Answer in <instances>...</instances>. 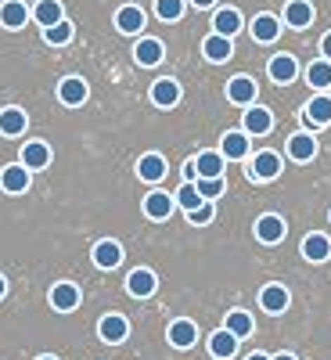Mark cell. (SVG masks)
<instances>
[{
  "label": "cell",
  "mask_w": 331,
  "mask_h": 360,
  "mask_svg": "<svg viewBox=\"0 0 331 360\" xmlns=\"http://www.w3.org/2000/svg\"><path fill=\"white\" fill-rule=\"evenodd\" d=\"M270 127H274V115H270L263 105L245 108V134L249 137H263V134H270Z\"/></svg>",
  "instance_id": "1"
},
{
  "label": "cell",
  "mask_w": 331,
  "mask_h": 360,
  "mask_svg": "<svg viewBox=\"0 0 331 360\" xmlns=\"http://www.w3.org/2000/svg\"><path fill=\"white\" fill-rule=\"evenodd\" d=\"M256 238H259L263 245H278L281 238H285V220L274 217V213L259 217V220H256Z\"/></svg>",
  "instance_id": "2"
},
{
  "label": "cell",
  "mask_w": 331,
  "mask_h": 360,
  "mask_svg": "<svg viewBox=\"0 0 331 360\" xmlns=\"http://www.w3.org/2000/svg\"><path fill=\"white\" fill-rule=\"evenodd\" d=\"M288 303H292V295H288L285 285H266V288L259 292V307H263L266 314H281V310H288Z\"/></svg>",
  "instance_id": "3"
},
{
  "label": "cell",
  "mask_w": 331,
  "mask_h": 360,
  "mask_svg": "<svg viewBox=\"0 0 331 360\" xmlns=\"http://www.w3.org/2000/svg\"><path fill=\"white\" fill-rule=\"evenodd\" d=\"M98 335H101L105 342H123V339L130 335V324H126L123 314H108V317H101V324H98Z\"/></svg>",
  "instance_id": "4"
},
{
  "label": "cell",
  "mask_w": 331,
  "mask_h": 360,
  "mask_svg": "<svg viewBox=\"0 0 331 360\" xmlns=\"http://www.w3.org/2000/svg\"><path fill=\"white\" fill-rule=\"evenodd\" d=\"M227 98L234 101V105H256V79H249V76H234L231 83H227Z\"/></svg>",
  "instance_id": "5"
},
{
  "label": "cell",
  "mask_w": 331,
  "mask_h": 360,
  "mask_svg": "<svg viewBox=\"0 0 331 360\" xmlns=\"http://www.w3.org/2000/svg\"><path fill=\"white\" fill-rule=\"evenodd\" d=\"M195 342H198V324H195V321H173V324H169V346L191 349Z\"/></svg>",
  "instance_id": "6"
},
{
  "label": "cell",
  "mask_w": 331,
  "mask_h": 360,
  "mask_svg": "<svg viewBox=\"0 0 331 360\" xmlns=\"http://www.w3.org/2000/svg\"><path fill=\"white\" fill-rule=\"evenodd\" d=\"M310 22H313V4H310V0H288V4H285V25L306 29Z\"/></svg>",
  "instance_id": "7"
},
{
  "label": "cell",
  "mask_w": 331,
  "mask_h": 360,
  "mask_svg": "<svg viewBox=\"0 0 331 360\" xmlns=\"http://www.w3.org/2000/svg\"><path fill=\"white\" fill-rule=\"evenodd\" d=\"M266 72H270V79H274V83H292L299 76V62H295L292 54H274Z\"/></svg>",
  "instance_id": "8"
},
{
  "label": "cell",
  "mask_w": 331,
  "mask_h": 360,
  "mask_svg": "<svg viewBox=\"0 0 331 360\" xmlns=\"http://www.w3.org/2000/svg\"><path fill=\"white\" fill-rule=\"evenodd\" d=\"M252 180H274L278 173H281V155L278 152H259L256 159H252Z\"/></svg>",
  "instance_id": "9"
},
{
  "label": "cell",
  "mask_w": 331,
  "mask_h": 360,
  "mask_svg": "<svg viewBox=\"0 0 331 360\" xmlns=\"http://www.w3.org/2000/svg\"><path fill=\"white\" fill-rule=\"evenodd\" d=\"M288 155L295 162H310L317 155V137L313 134H292L288 137Z\"/></svg>",
  "instance_id": "10"
},
{
  "label": "cell",
  "mask_w": 331,
  "mask_h": 360,
  "mask_svg": "<svg viewBox=\"0 0 331 360\" xmlns=\"http://www.w3.org/2000/svg\"><path fill=\"white\" fill-rule=\"evenodd\" d=\"M51 307H54V310H62V314L76 310V307H79V288L69 285V281L54 285V288H51Z\"/></svg>",
  "instance_id": "11"
},
{
  "label": "cell",
  "mask_w": 331,
  "mask_h": 360,
  "mask_svg": "<svg viewBox=\"0 0 331 360\" xmlns=\"http://www.w3.org/2000/svg\"><path fill=\"white\" fill-rule=\"evenodd\" d=\"M51 162V148L44 144V141H29L25 148H22V166L33 173V169H44Z\"/></svg>",
  "instance_id": "12"
},
{
  "label": "cell",
  "mask_w": 331,
  "mask_h": 360,
  "mask_svg": "<svg viewBox=\"0 0 331 360\" xmlns=\"http://www.w3.org/2000/svg\"><path fill=\"white\" fill-rule=\"evenodd\" d=\"M0 188H4L8 195H22L29 188V169L18 162V166H4V173H0Z\"/></svg>",
  "instance_id": "13"
},
{
  "label": "cell",
  "mask_w": 331,
  "mask_h": 360,
  "mask_svg": "<svg viewBox=\"0 0 331 360\" xmlns=\"http://www.w3.org/2000/svg\"><path fill=\"white\" fill-rule=\"evenodd\" d=\"M25 22H29V8L22 0H4V4H0V25L4 29H22Z\"/></svg>",
  "instance_id": "14"
},
{
  "label": "cell",
  "mask_w": 331,
  "mask_h": 360,
  "mask_svg": "<svg viewBox=\"0 0 331 360\" xmlns=\"http://www.w3.org/2000/svg\"><path fill=\"white\" fill-rule=\"evenodd\" d=\"M202 51H205V58H209V62H227V58L234 54V40H231V37H220V33H213V37H205Z\"/></svg>",
  "instance_id": "15"
},
{
  "label": "cell",
  "mask_w": 331,
  "mask_h": 360,
  "mask_svg": "<svg viewBox=\"0 0 331 360\" xmlns=\"http://www.w3.org/2000/svg\"><path fill=\"white\" fill-rule=\"evenodd\" d=\"M126 292L134 295V299H148V295H152L155 292V274H152V270H134V274L126 278Z\"/></svg>",
  "instance_id": "16"
},
{
  "label": "cell",
  "mask_w": 331,
  "mask_h": 360,
  "mask_svg": "<svg viewBox=\"0 0 331 360\" xmlns=\"http://www.w3.org/2000/svg\"><path fill=\"white\" fill-rule=\"evenodd\" d=\"M220 155H223V159H245V155H249V134H242V130L223 134Z\"/></svg>",
  "instance_id": "17"
},
{
  "label": "cell",
  "mask_w": 331,
  "mask_h": 360,
  "mask_svg": "<svg viewBox=\"0 0 331 360\" xmlns=\"http://www.w3.org/2000/svg\"><path fill=\"white\" fill-rule=\"evenodd\" d=\"M115 29L119 33H141L144 29V11L141 8H134V4H126V8H119V15H115Z\"/></svg>",
  "instance_id": "18"
},
{
  "label": "cell",
  "mask_w": 331,
  "mask_h": 360,
  "mask_svg": "<svg viewBox=\"0 0 331 360\" xmlns=\"http://www.w3.org/2000/svg\"><path fill=\"white\" fill-rule=\"evenodd\" d=\"M152 101H155L159 108H173V105L180 101V83H176V79H159V83H152Z\"/></svg>",
  "instance_id": "19"
},
{
  "label": "cell",
  "mask_w": 331,
  "mask_h": 360,
  "mask_svg": "<svg viewBox=\"0 0 331 360\" xmlns=\"http://www.w3.org/2000/svg\"><path fill=\"white\" fill-rule=\"evenodd\" d=\"M306 123H310V127L331 123V98H327V94H313V98H310V105H306Z\"/></svg>",
  "instance_id": "20"
},
{
  "label": "cell",
  "mask_w": 331,
  "mask_h": 360,
  "mask_svg": "<svg viewBox=\"0 0 331 360\" xmlns=\"http://www.w3.org/2000/svg\"><path fill=\"white\" fill-rule=\"evenodd\" d=\"M213 29H216L220 37H231V40H234L238 33H242V15H238L234 8H223V11H216Z\"/></svg>",
  "instance_id": "21"
},
{
  "label": "cell",
  "mask_w": 331,
  "mask_h": 360,
  "mask_svg": "<svg viewBox=\"0 0 331 360\" xmlns=\"http://www.w3.org/2000/svg\"><path fill=\"white\" fill-rule=\"evenodd\" d=\"M58 98H62L65 105H83V101H86V83H83L79 76L62 79V83H58Z\"/></svg>",
  "instance_id": "22"
},
{
  "label": "cell",
  "mask_w": 331,
  "mask_h": 360,
  "mask_svg": "<svg viewBox=\"0 0 331 360\" xmlns=\"http://www.w3.org/2000/svg\"><path fill=\"white\" fill-rule=\"evenodd\" d=\"M134 58H137V65H159L162 62V44L152 40V37H144V40H137Z\"/></svg>",
  "instance_id": "23"
},
{
  "label": "cell",
  "mask_w": 331,
  "mask_h": 360,
  "mask_svg": "<svg viewBox=\"0 0 331 360\" xmlns=\"http://www.w3.org/2000/svg\"><path fill=\"white\" fill-rule=\"evenodd\" d=\"M137 176L148 180V184L162 180V176H166V159H162V155H141V162H137Z\"/></svg>",
  "instance_id": "24"
},
{
  "label": "cell",
  "mask_w": 331,
  "mask_h": 360,
  "mask_svg": "<svg viewBox=\"0 0 331 360\" xmlns=\"http://www.w3.org/2000/svg\"><path fill=\"white\" fill-rule=\"evenodd\" d=\"M29 18H37L44 29L54 25V22H62V18H65V15H62V0H40V4L29 11Z\"/></svg>",
  "instance_id": "25"
},
{
  "label": "cell",
  "mask_w": 331,
  "mask_h": 360,
  "mask_svg": "<svg viewBox=\"0 0 331 360\" xmlns=\"http://www.w3.org/2000/svg\"><path fill=\"white\" fill-rule=\"evenodd\" d=\"M25 112L22 108H4L0 112V134L4 137H18V134H25Z\"/></svg>",
  "instance_id": "26"
},
{
  "label": "cell",
  "mask_w": 331,
  "mask_h": 360,
  "mask_svg": "<svg viewBox=\"0 0 331 360\" xmlns=\"http://www.w3.org/2000/svg\"><path fill=\"white\" fill-rule=\"evenodd\" d=\"M94 263L101 270H112V266L123 263V249H119V242H98L94 245Z\"/></svg>",
  "instance_id": "27"
},
{
  "label": "cell",
  "mask_w": 331,
  "mask_h": 360,
  "mask_svg": "<svg viewBox=\"0 0 331 360\" xmlns=\"http://www.w3.org/2000/svg\"><path fill=\"white\" fill-rule=\"evenodd\" d=\"M303 256L310 263H324L331 256V242H327L324 234H310V238H303Z\"/></svg>",
  "instance_id": "28"
},
{
  "label": "cell",
  "mask_w": 331,
  "mask_h": 360,
  "mask_svg": "<svg viewBox=\"0 0 331 360\" xmlns=\"http://www.w3.org/2000/svg\"><path fill=\"white\" fill-rule=\"evenodd\" d=\"M278 33H281V22H278L274 15H259V18L252 22V37H256L259 44H274Z\"/></svg>",
  "instance_id": "29"
},
{
  "label": "cell",
  "mask_w": 331,
  "mask_h": 360,
  "mask_svg": "<svg viewBox=\"0 0 331 360\" xmlns=\"http://www.w3.org/2000/svg\"><path fill=\"white\" fill-rule=\"evenodd\" d=\"M209 353H213L216 360H227V356H234L238 353V339L227 332V328H220V332L209 339Z\"/></svg>",
  "instance_id": "30"
},
{
  "label": "cell",
  "mask_w": 331,
  "mask_h": 360,
  "mask_svg": "<svg viewBox=\"0 0 331 360\" xmlns=\"http://www.w3.org/2000/svg\"><path fill=\"white\" fill-rule=\"evenodd\" d=\"M144 213L152 217V220H166L173 213V198L162 195V191H152V195L144 198Z\"/></svg>",
  "instance_id": "31"
},
{
  "label": "cell",
  "mask_w": 331,
  "mask_h": 360,
  "mask_svg": "<svg viewBox=\"0 0 331 360\" xmlns=\"http://www.w3.org/2000/svg\"><path fill=\"white\" fill-rule=\"evenodd\" d=\"M223 155L220 152H202L198 159H195V173L198 176H223Z\"/></svg>",
  "instance_id": "32"
},
{
  "label": "cell",
  "mask_w": 331,
  "mask_h": 360,
  "mask_svg": "<svg viewBox=\"0 0 331 360\" xmlns=\"http://www.w3.org/2000/svg\"><path fill=\"white\" fill-rule=\"evenodd\" d=\"M191 184H195V191H198L205 202H213V198L223 195V176H195Z\"/></svg>",
  "instance_id": "33"
},
{
  "label": "cell",
  "mask_w": 331,
  "mask_h": 360,
  "mask_svg": "<svg viewBox=\"0 0 331 360\" xmlns=\"http://www.w3.org/2000/svg\"><path fill=\"white\" fill-rule=\"evenodd\" d=\"M223 328H227V332H231L234 339H245V335L252 332V317H249L245 310H231V314H227V324H223Z\"/></svg>",
  "instance_id": "34"
},
{
  "label": "cell",
  "mask_w": 331,
  "mask_h": 360,
  "mask_svg": "<svg viewBox=\"0 0 331 360\" xmlns=\"http://www.w3.org/2000/svg\"><path fill=\"white\" fill-rule=\"evenodd\" d=\"M306 79H310L313 90H327L331 86V62H327V58H324V62H313L306 69Z\"/></svg>",
  "instance_id": "35"
},
{
  "label": "cell",
  "mask_w": 331,
  "mask_h": 360,
  "mask_svg": "<svg viewBox=\"0 0 331 360\" xmlns=\"http://www.w3.org/2000/svg\"><path fill=\"white\" fill-rule=\"evenodd\" d=\"M205 198L195 191V184H191V180H184V184H180V191L173 195V205H180V209H198Z\"/></svg>",
  "instance_id": "36"
},
{
  "label": "cell",
  "mask_w": 331,
  "mask_h": 360,
  "mask_svg": "<svg viewBox=\"0 0 331 360\" xmlns=\"http://www.w3.org/2000/svg\"><path fill=\"white\" fill-rule=\"evenodd\" d=\"M44 40L54 44V47L69 44V40H72V25H69L65 18H62V22H54V25H47V29H44Z\"/></svg>",
  "instance_id": "37"
},
{
  "label": "cell",
  "mask_w": 331,
  "mask_h": 360,
  "mask_svg": "<svg viewBox=\"0 0 331 360\" xmlns=\"http://www.w3.org/2000/svg\"><path fill=\"white\" fill-rule=\"evenodd\" d=\"M155 15L162 22H176L180 15H184V0H155Z\"/></svg>",
  "instance_id": "38"
},
{
  "label": "cell",
  "mask_w": 331,
  "mask_h": 360,
  "mask_svg": "<svg viewBox=\"0 0 331 360\" xmlns=\"http://www.w3.org/2000/svg\"><path fill=\"white\" fill-rule=\"evenodd\" d=\"M213 217H216V205H213V202H202L198 209H188V220H191L195 227L209 224V220H213Z\"/></svg>",
  "instance_id": "39"
},
{
  "label": "cell",
  "mask_w": 331,
  "mask_h": 360,
  "mask_svg": "<svg viewBox=\"0 0 331 360\" xmlns=\"http://www.w3.org/2000/svg\"><path fill=\"white\" fill-rule=\"evenodd\" d=\"M195 176H198V173H195V159H188V162H184V180H195Z\"/></svg>",
  "instance_id": "40"
},
{
  "label": "cell",
  "mask_w": 331,
  "mask_h": 360,
  "mask_svg": "<svg viewBox=\"0 0 331 360\" xmlns=\"http://www.w3.org/2000/svg\"><path fill=\"white\" fill-rule=\"evenodd\" d=\"M320 54H324L327 62H331V37H324V40H320Z\"/></svg>",
  "instance_id": "41"
},
{
  "label": "cell",
  "mask_w": 331,
  "mask_h": 360,
  "mask_svg": "<svg viewBox=\"0 0 331 360\" xmlns=\"http://www.w3.org/2000/svg\"><path fill=\"white\" fill-rule=\"evenodd\" d=\"M191 4H195V8H213L216 0H191Z\"/></svg>",
  "instance_id": "42"
},
{
  "label": "cell",
  "mask_w": 331,
  "mask_h": 360,
  "mask_svg": "<svg viewBox=\"0 0 331 360\" xmlns=\"http://www.w3.org/2000/svg\"><path fill=\"white\" fill-rule=\"evenodd\" d=\"M270 360H295L292 353H281V356H270Z\"/></svg>",
  "instance_id": "43"
},
{
  "label": "cell",
  "mask_w": 331,
  "mask_h": 360,
  "mask_svg": "<svg viewBox=\"0 0 331 360\" xmlns=\"http://www.w3.org/2000/svg\"><path fill=\"white\" fill-rule=\"evenodd\" d=\"M4 292H8V281H4V278H0V299H4Z\"/></svg>",
  "instance_id": "44"
},
{
  "label": "cell",
  "mask_w": 331,
  "mask_h": 360,
  "mask_svg": "<svg viewBox=\"0 0 331 360\" xmlns=\"http://www.w3.org/2000/svg\"><path fill=\"white\" fill-rule=\"evenodd\" d=\"M249 360H270V356H266V353H252Z\"/></svg>",
  "instance_id": "45"
},
{
  "label": "cell",
  "mask_w": 331,
  "mask_h": 360,
  "mask_svg": "<svg viewBox=\"0 0 331 360\" xmlns=\"http://www.w3.org/2000/svg\"><path fill=\"white\" fill-rule=\"evenodd\" d=\"M40 360H54V356H40Z\"/></svg>",
  "instance_id": "46"
}]
</instances>
